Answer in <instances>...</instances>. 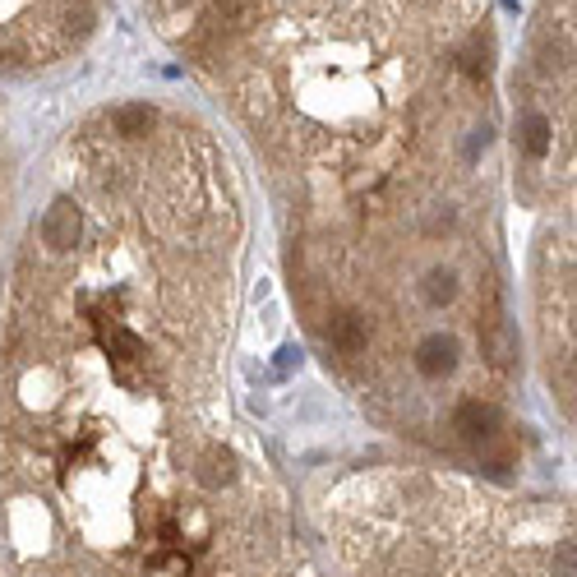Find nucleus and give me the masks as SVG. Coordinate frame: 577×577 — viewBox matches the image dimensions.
I'll return each mask as SVG.
<instances>
[{
	"mask_svg": "<svg viewBox=\"0 0 577 577\" xmlns=\"http://www.w3.org/2000/svg\"><path fill=\"white\" fill-rule=\"evenodd\" d=\"M236 190L204 125L70 134L0 296V577H310L227 439Z\"/></svg>",
	"mask_w": 577,
	"mask_h": 577,
	"instance_id": "nucleus-1",
	"label": "nucleus"
},
{
	"mask_svg": "<svg viewBox=\"0 0 577 577\" xmlns=\"http://www.w3.org/2000/svg\"><path fill=\"white\" fill-rule=\"evenodd\" d=\"M324 531L347 577H577V513L430 467L347 476Z\"/></svg>",
	"mask_w": 577,
	"mask_h": 577,
	"instance_id": "nucleus-2",
	"label": "nucleus"
},
{
	"mask_svg": "<svg viewBox=\"0 0 577 577\" xmlns=\"http://www.w3.org/2000/svg\"><path fill=\"white\" fill-rule=\"evenodd\" d=\"M550 116H545V111H527V116H522V153L531 157V162H541V157H550Z\"/></svg>",
	"mask_w": 577,
	"mask_h": 577,
	"instance_id": "nucleus-3",
	"label": "nucleus"
}]
</instances>
